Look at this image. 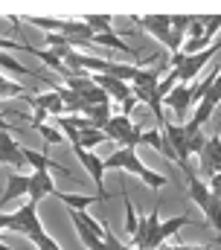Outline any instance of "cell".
<instances>
[{"label": "cell", "mask_w": 221, "mask_h": 250, "mask_svg": "<svg viewBox=\"0 0 221 250\" xmlns=\"http://www.w3.org/2000/svg\"><path fill=\"white\" fill-rule=\"evenodd\" d=\"M58 189H55V181L50 172H32L29 175V201L32 204H38L41 198H47V195H55Z\"/></svg>", "instance_id": "11"}, {"label": "cell", "mask_w": 221, "mask_h": 250, "mask_svg": "<svg viewBox=\"0 0 221 250\" xmlns=\"http://www.w3.org/2000/svg\"><path fill=\"white\" fill-rule=\"evenodd\" d=\"M90 82H93L96 87H102L110 99H116V102H125V99L131 96V87H128L125 82L110 79V76H105V73H93V76H90Z\"/></svg>", "instance_id": "10"}, {"label": "cell", "mask_w": 221, "mask_h": 250, "mask_svg": "<svg viewBox=\"0 0 221 250\" xmlns=\"http://www.w3.org/2000/svg\"><path fill=\"white\" fill-rule=\"evenodd\" d=\"M0 166H15L18 172L26 169V160H23V146L15 143V137L9 131L0 134Z\"/></svg>", "instance_id": "7"}, {"label": "cell", "mask_w": 221, "mask_h": 250, "mask_svg": "<svg viewBox=\"0 0 221 250\" xmlns=\"http://www.w3.org/2000/svg\"><path fill=\"white\" fill-rule=\"evenodd\" d=\"M9 218H12V212H0V233L9 230Z\"/></svg>", "instance_id": "32"}, {"label": "cell", "mask_w": 221, "mask_h": 250, "mask_svg": "<svg viewBox=\"0 0 221 250\" xmlns=\"http://www.w3.org/2000/svg\"><path fill=\"white\" fill-rule=\"evenodd\" d=\"M140 181H143L149 189H160V187H166V184H169V178H166V175H160V172H155V169H146V172L140 175Z\"/></svg>", "instance_id": "26"}, {"label": "cell", "mask_w": 221, "mask_h": 250, "mask_svg": "<svg viewBox=\"0 0 221 250\" xmlns=\"http://www.w3.org/2000/svg\"><path fill=\"white\" fill-rule=\"evenodd\" d=\"M82 23L93 32V35H102V32H110V15H85Z\"/></svg>", "instance_id": "23"}, {"label": "cell", "mask_w": 221, "mask_h": 250, "mask_svg": "<svg viewBox=\"0 0 221 250\" xmlns=\"http://www.w3.org/2000/svg\"><path fill=\"white\" fill-rule=\"evenodd\" d=\"M134 108H137V99H134V96H128V99L122 102V117H128V114H131Z\"/></svg>", "instance_id": "31"}, {"label": "cell", "mask_w": 221, "mask_h": 250, "mask_svg": "<svg viewBox=\"0 0 221 250\" xmlns=\"http://www.w3.org/2000/svg\"><path fill=\"white\" fill-rule=\"evenodd\" d=\"M23 160H26V166H32V172H61L64 178H73L70 169L58 166L53 157H47L44 151H35V148H26V146H23Z\"/></svg>", "instance_id": "9"}, {"label": "cell", "mask_w": 221, "mask_h": 250, "mask_svg": "<svg viewBox=\"0 0 221 250\" xmlns=\"http://www.w3.org/2000/svg\"><path fill=\"white\" fill-rule=\"evenodd\" d=\"M134 128H137V125L131 123V117H122V114L110 117L108 123L102 125V131H105V137H108L110 143H122V140H125Z\"/></svg>", "instance_id": "13"}, {"label": "cell", "mask_w": 221, "mask_h": 250, "mask_svg": "<svg viewBox=\"0 0 221 250\" xmlns=\"http://www.w3.org/2000/svg\"><path fill=\"white\" fill-rule=\"evenodd\" d=\"M157 250H201V248H189V245H180V248H166V245H163V248H157Z\"/></svg>", "instance_id": "34"}, {"label": "cell", "mask_w": 221, "mask_h": 250, "mask_svg": "<svg viewBox=\"0 0 221 250\" xmlns=\"http://www.w3.org/2000/svg\"><path fill=\"white\" fill-rule=\"evenodd\" d=\"M90 44H99V47H110V50H119V53H125V56H137V50H131L119 35H113V32H102V35H93V41Z\"/></svg>", "instance_id": "16"}, {"label": "cell", "mask_w": 221, "mask_h": 250, "mask_svg": "<svg viewBox=\"0 0 221 250\" xmlns=\"http://www.w3.org/2000/svg\"><path fill=\"white\" fill-rule=\"evenodd\" d=\"M105 245H108V250H137L134 245H131V248H128V245H122V242H119L110 230H108V236H105Z\"/></svg>", "instance_id": "29"}, {"label": "cell", "mask_w": 221, "mask_h": 250, "mask_svg": "<svg viewBox=\"0 0 221 250\" xmlns=\"http://www.w3.org/2000/svg\"><path fill=\"white\" fill-rule=\"evenodd\" d=\"M29 53H32L35 59H41V62L47 64V67H53V70L58 73V76H61V79H67V76H70V73H67V67H64V62L55 56L53 50H38V47H29Z\"/></svg>", "instance_id": "19"}, {"label": "cell", "mask_w": 221, "mask_h": 250, "mask_svg": "<svg viewBox=\"0 0 221 250\" xmlns=\"http://www.w3.org/2000/svg\"><path fill=\"white\" fill-rule=\"evenodd\" d=\"M137 64H116V62H108V70H105V76L110 79H119V82H134V76H137Z\"/></svg>", "instance_id": "20"}, {"label": "cell", "mask_w": 221, "mask_h": 250, "mask_svg": "<svg viewBox=\"0 0 221 250\" xmlns=\"http://www.w3.org/2000/svg\"><path fill=\"white\" fill-rule=\"evenodd\" d=\"M189 224H195L189 215H175V218H166V221H160V227H157V233L149 239V245H146V250H157L163 248L166 242L175 236V233H180L183 227H189Z\"/></svg>", "instance_id": "6"}, {"label": "cell", "mask_w": 221, "mask_h": 250, "mask_svg": "<svg viewBox=\"0 0 221 250\" xmlns=\"http://www.w3.org/2000/svg\"><path fill=\"white\" fill-rule=\"evenodd\" d=\"M53 198H58L67 209H79V212H88V209H90V204H93V201H99V198L79 195V192H55Z\"/></svg>", "instance_id": "15"}, {"label": "cell", "mask_w": 221, "mask_h": 250, "mask_svg": "<svg viewBox=\"0 0 221 250\" xmlns=\"http://www.w3.org/2000/svg\"><path fill=\"white\" fill-rule=\"evenodd\" d=\"M134 23H143L146 32L155 35L166 50H169V56H175V53L183 50V35H177L172 29V15H137Z\"/></svg>", "instance_id": "2"}, {"label": "cell", "mask_w": 221, "mask_h": 250, "mask_svg": "<svg viewBox=\"0 0 221 250\" xmlns=\"http://www.w3.org/2000/svg\"><path fill=\"white\" fill-rule=\"evenodd\" d=\"M70 221H73V227H76V236H79V242H82V248L85 250H108L105 245V239H99V236H93L82 221H79V215L70 209Z\"/></svg>", "instance_id": "14"}, {"label": "cell", "mask_w": 221, "mask_h": 250, "mask_svg": "<svg viewBox=\"0 0 221 250\" xmlns=\"http://www.w3.org/2000/svg\"><path fill=\"white\" fill-rule=\"evenodd\" d=\"M79 99H82V105H108V102H110V96L102 90V87H96V84H93V87H88Z\"/></svg>", "instance_id": "24"}, {"label": "cell", "mask_w": 221, "mask_h": 250, "mask_svg": "<svg viewBox=\"0 0 221 250\" xmlns=\"http://www.w3.org/2000/svg\"><path fill=\"white\" fill-rule=\"evenodd\" d=\"M160 128H163L166 143L172 146V151H175V157H177L180 169H183V166H189V134H186V128H183V125L169 123V120H166Z\"/></svg>", "instance_id": "4"}, {"label": "cell", "mask_w": 221, "mask_h": 250, "mask_svg": "<svg viewBox=\"0 0 221 250\" xmlns=\"http://www.w3.org/2000/svg\"><path fill=\"white\" fill-rule=\"evenodd\" d=\"M70 148H73V154L79 157V163L85 166V172L93 178V184H96V189H99V201H108V192H105V172H108V169H105V160L96 157L93 151H85L79 143L70 146Z\"/></svg>", "instance_id": "3"}, {"label": "cell", "mask_w": 221, "mask_h": 250, "mask_svg": "<svg viewBox=\"0 0 221 250\" xmlns=\"http://www.w3.org/2000/svg\"><path fill=\"white\" fill-rule=\"evenodd\" d=\"M23 195H29V178L21 175V172H12V175L6 178V192L0 195V209H3L6 204H12L15 198H23Z\"/></svg>", "instance_id": "12"}, {"label": "cell", "mask_w": 221, "mask_h": 250, "mask_svg": "<svg viewBox=\"0 0 221 250\" xmlns=\"http://www.w3.org/2000/svg\"><path fill=\"white\" fill-rule=\"evenodd\" d=\"M198 160H201V172H204L207 181H210L213 175H221V134L207 137V146H204V151L198 154Z\"/></svg>", "instance_id": "5"}, {"label": "cell", "mask_w": 221, "mask_h": 250, "mask_svg": "<svg viewBox=\"0 0 221 250\" xmlns=\"http://www.w3.org/2000/svg\"><path fill=\"white\" fill-rule=\"evenodd\" d=\"M35 131H38V134H41V137H44V140H47L50 146H61V143H64V134H61L58 128H53V125H47V123L38 125Z\"/></svg>", "instance_id": "28"}, {"label": "cell", "mask_w": 221, "mask_h": 250, "mask_svg": "<svg viewBox=\"0 0 221 250\" xmlns=\"http://www.w3.org/2000/svg\"><path fill=\"white\" fill-rule=\"evenodd\" d=\"M3 131H9V134H12V123H6V120L0 117V134H3Z\"/></svg>", "instance_id": "33"}, {"label": "cell", "mask_w": 221, "mask_h": 250, "mask_svg": "<svg viewBox=\"0 0 221 250\" xmlns=\"http://www.w3.org/2000/svg\"><path fill=\"white\" fill-rule=\"evenodd\" d=\"M32 90L26 87V84H21V82H9L3 73H0V99H12V96H18V99H26Z\"/></svg>", "instance_id": "18"}, {"label": "cell", "mask_w": 221, "mask_h": 250, "mask_svg": "<svg viewBox=\"0 0 221 250\" xmlns=\"http://www.w3.org/2000/svg\"><path fill=\"white\" fill-rule=\"evenodd\" d=\"M23 21L32 23V26H38V29H44L47 35L50 32H64V23H67V18L61 21V18H32V15H26Z\"/></svg>", "instance_id": "22"}, {"label": "cell", "mask_w": 221, "mask_h": 250, "mask_svg": "<svg viewBox=\"0 0 221 250\" xmlns=\"http://www.w3.org/2000/svg\"><path fill=\"white\" fill-rule=\"evenodd\" d=\"M195 21H198L195 15H172V29H175L177 35H186V32H189V26H192Z\"/></svg>", "instance_id": "27"}, {"label": "cell", "mask_w": 221, "mask_h": 250, "mask_svg": "<svg viewBox=\"0 0 221 250\" xmlns=\"http://www.w3.org/2000/svg\"><path fill=\"white\" fill-rule=\"evenodd\" d=\"M207 187H210V192H213V198L221 201V175H213V178L207 181Z\"/></svg>", "instance_id": "30"}, {"label": "cell", "mask_w": 221, "mask_h": 250, "mask_svg": "<svg viewBox=\"0 0 221 250\" xmlns=\"http://www.w3.org/2000/svg\"><path fill=\"white\" fill-rule=\"evenodd\" d=\"M219 50H221V38L213 44V47H207L204 53H195V56L175 53V56H169L172 70L177 73V84H189V82H195V79H198V73L213 62V59H216V53H219Z\"/></svg>", "instance_id": "1"}, {"label": "cell", "mask_w": 221, "mask_h": 250, "mask_svg": "<svg viewBox=\"0 0 221 250\" xmlns=\"http://www.w3.org/2000/svg\"><path fill=\"white\" fill-rule=\"evenodd\" d=\"M0 67H3V70H9V73H18V76H35V79H44V82H50V76H41V73L29 70L26 64H21L18 59H12L9 53H0Z\"/></svg>", "instance_id": "17"}, {"label": "cell", "mask_w": 221, "mask_h": 250, "mask_svg": "<svg viewBox=\"0 0 221 250\" xmlns=\"http://www.w3.org/2000/svg\"><path fill=\"white\" fill-rule=\"evenodd\" d=\"M122 204H125V233H128V236H134V233H137V224H140V218L134 215V204H131L128 192H122Z\"/></svg>", "instance_id": "25"}, {"label": "cell", "mask_w": 221, "mask_h": 250, "mask_svg": "<svg viewBox=\"0 0 221 250\" xmlns=\"http://www.w3.org/2000/svg\"><path fill=\"white\" fill-rule=\"evenodd\" d=\"M99 143H108V137H105V131H102V128H88V131H79V146H82L85 151H93Z\"/></svg>", "instance_id": "21"}, {"label": "cell", "mask_w": 221, "mask_h": 250, "mask_svg": "<svg viewBox=\"0 0 221 250\" xmlns=\"http://www.w3.org/2000/svg\"><path fill=\"white\" fill-rule=\"evenodd\" d=\"M163 105H169V108L177 114V120H180V117L195 105V102H192V84H175V87L163 96Z\"/></svg>", "instance_id": "8"}]
</instances>
